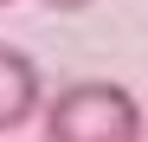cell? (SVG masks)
<instances>
[{
    "instance_id": "3",
    "label": "cell",
    "mask_w": 148,
    "mask_h": 142,
    "mask_svg": "<svg viewBox=\"0 0 148 142\" xmlns=\"http://www.w3.org/2000/svg\"><path fill=\"white\" fill-rule=\"evenodd\" d=\"M45 13H84V7H97V0H39Z\"/></svg>"
},
{
    "instance_id": "4",
    "label": "cell",
    "mask_w": 148,
    "mask_h": 142,
    "mask_svg": "<svg viewBox=\"0 0 148 142\" xmlns=\"http://www.w3.org/2000/svg\"><path fill=\"white\" fill-rule=\"evenodd\" d=\"M0 7H13V0H0Z\"/></svg>"
},
{
    "instance_id": "1",
    "label": "cell",
    "mask_w": 148,
    "mask_h": 142,
    "mask_svg": "<svg viewBox=\"0 0 148 142\" xmlns=\"http://www.w3.org/2000/svg\"><path fill=\"white\" fill-rule=\"evenodd\" d=\"M45 142H148V116L110 78H71L45 97Z\"/></svg>"
},
{
    "instance_id": "2",
    "label": "cell",
    "mask_w": 148,
    "mask_h": 142,
    "mask_svg": "<svg viewBox=\"0 0 148 142\" xmlns=\"http://www.w3.org/2000/svg\"><path fill=\"white\" fill-rule=\"evenodd\" d=\"M39 116H45V71L19 45H0V136L26 129Z\"/></svg>"
}]
</instances>
